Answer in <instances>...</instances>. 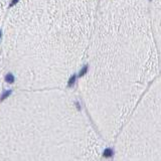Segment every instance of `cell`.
I'll use <instances>...</instances> for the list:
<instances>
[{
	"label": "cell",
	"mask_w": 161,
	"mask_h": 161,
	"mask_svg": "<svg viewBox=\"0 0 161 161\" xmlns=\"http://www.w3.org/2000/svg\"><path fill=\"white\" fill-rule=\"evenodd\" d=\"M160 69L147 0H103L89 75L91 107L104 137L114 142Z\"/></svg>",
	"instance_id": "cell-1"
},
{
	"label": "cell",
	"mask_w": 161,
	"mask_h": 161,
	"mask_svg": "<svg viewBox=\"0 0 161 161\" xmlns=\"http://www.w3.org/2000/svg\"><path fill=\"white\" fill-rule=\"evenodd\" d=\"M114 142L116 160H161V77L139 100Z\"/></svg>",
	"instance_id": "cell-2"
},
{
	"label": "cell",
	"mask_w": 161,
	"mask_h": 161,
	"mask_svg": "<svg viewBox=\"0 0 161 161\" xmlns=\"http://www.w3.org/2000/svg\"><path fill=\"white\" fill-rule=\"evenodd\" d=\"M151 23H152V30L156 42V47L158 50L159 63L161 69V0H152L149 3Z\"/></svg>",
	"instance_id": "cell-3"
},
{
	"label": "cell",
	"mask_w": 161,
	"mask_h": 161,
	"mask_svg": "<svg viewBox=\"0 0 161 161\" xmlns=\"http://www.w3.org/2000/svg\"><path fill=\"white\" fill-rule=\"evenodd\" d=\"M14 75L11 74V73H9L7 74L6 75H5V82L8 83V84H13L14 83Z\"/></svg>",
	"instance_id": "cell-4"
},
{
	"label": "cell",
	"mask_w": 161,
	"mask_h": 161,
	"mask_svg": "<svg viewBox=\"0 0 161 161\" xmlns=\"http://www.w3.org/2000/svg\"><path fill=\"white\" fill-rule=\"evenodd\" d=\"M12 94V90H8V91H6V92H4L2 95H1V97H0V101H4V100H6L10 95Z\"/></svg>",
	"instance_id": "cell-5"
},
{
	"label": "cell",
	"mask_w": 161,
	"mask_h": 161,
	"mask_svg": "<svg viewBox=\"0 0 161 161\" xmlns=\"http://www.w3.org/2000/svg\"><path fill=\"white\" fill-rule=\"evenodd\" d=\"M75 75H72L69 77V79L68 86H69V87H72V86L75 84Z\"/></svg>",
	"instance_id": "cell-6"
},
{
	"label": "cell",
	"mask_w": 161,
	"mask_h": 161,
	"mask_svg": "<svg viewBox=\"0 0 161 161\" xmlns=\"http://www.w3.org/2000/svg\"><path fill=\"white\" fill-rule=\"evenodd\" d=\"M18 1H19V0H12V2L10 3V5H9V7H12V6H14V5L16 4Z\"/></svg>",
	"instance_id": "cell-7"
},
{
	"label": "cell",
	"mask_w": 161,
	"mask_h": 161,
	"mask_svg": "<svg viewBox=\"0 0 161 161\" xmlns=\"http://www.w3.org/2000/svg\"><path fill=\"white\" fill-rule=\"evenodd\" d=\"M0 37H1V31H0Z\"/></svg>",
	"instance_id": "cell-8"
}]
</instances>
